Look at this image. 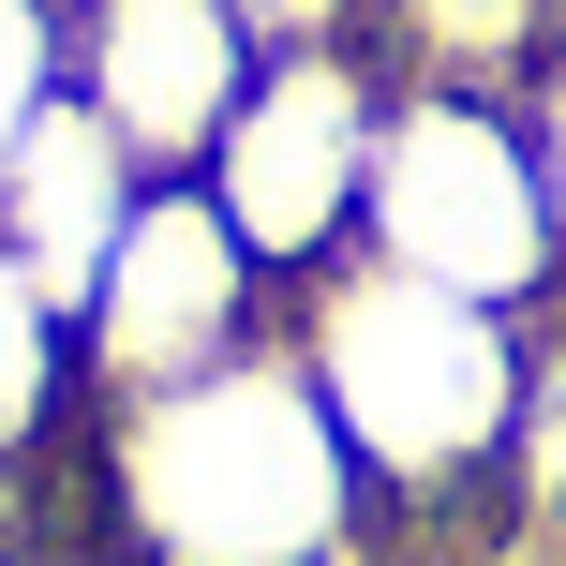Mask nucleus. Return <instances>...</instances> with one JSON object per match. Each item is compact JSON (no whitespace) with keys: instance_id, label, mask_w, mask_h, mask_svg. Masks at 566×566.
Masks as SVG:
<instances>
[{"instance_id":"nucleus-11","label":"nucleus","mask_w":566,"mask_h":566,"mask_svg":"<svg viewBox=\"0 0 566 566\" xmlns=\"http://www.w3.org/2000/svg\"><path fill=\"white\" fill-rule=\"evenodd\" d=\"M522 358H537V373H522V432H507V492H522V507H537V522H566V328H552V313H522Z\"/></svg>"},{"instance_id":"nucleus-3","label":"nucleus","mask_w":566,"mask_h":566,"mask_svg":"<svg viewBox=\"0 0 566 566\" xmlns=\"http://www.w3.org/2000/svg\"><path fill=\"white\" fill-rule=\"evenodd\" d=\"M358 254L448 283V298L537 313L552 283H566V224H552V179H537L522 105H492V90H388Z\"/></svg>"},{"instance_id":"nucleus-13","label":"nucleus","mask_w":566,"mask_h":566,"mask_svg":"<svg viewBox=\"0 0 566 566\" xmlns=\"http://www.w3.org/2000/svg\"><path fill=\"white\" fill-rule=\"evenodd\" d=\"M522 135H537V179H552V224H566V60L522 90Z\"/></svg>"},{"instance_id":"nucleus-4","label":"nucleus","mask_w":566,"mask_h":566,"mask_svg":"<svg viewBox=\"0 0 566 566\" xmlns=\"http://www.w3.org/2000/svg\"><path fill=\"white\" fill-rule=\"evenodd\" d=\"M373 135H388V75L358 45H313V60H254L224 149H209V209L239 224V254L269 283H313L358 254V209H373Z\"/></svg>"},{"instance_id":"nucleus-5","label":"nucleus","mask_w":566,"mask_h":566,"mask_svg":"<svg viewBox=\"0 0 566 566\" xmlns=\"http://www.w3.org/2000/svg\"><path fill=\"white\" fill-rule=\"evenodd\" d=\"M254 343H283V283L239 254V224L209 209V179H149L135 239L105 254V283H90V313H75L90 402H165V388H195V373L254 358Z\"/></svg>"},{"instance_id":"nucleus-12","label":"nucleus","mask_w":566,"mask_h":566,"mask_svg":"<svg viewBox=\"0 0 566 566\" xmlns=\"http://www.w3.org/2000/svg\"><path fill=\"white\" fill-rule=\"evenodd\" d=\"M254 30V60H313V45H358V0H224Z\"/></svg>"},{"instance_id":"nucleus-8","label":"nucleus","mask_w":566,"mask_h":566,"mask_svg":"<svg viewBox=\"0 0 566 566\" xmlns=\"http://www.w3.org/2000/svg\"><path fill=\"white\" fill-rule=\"evenodd\" d=\"M388 45L402 90H537L566 60V0H388Z\"/></svg>"},{"instance_id":"nucleus-6","label":"nucleus","mask_w":566,"mask_h":566,"mask_svg":"<svg viewBox=\"0 0 566 566\" xmlns=\"http://www.w3.org/2000/svg\"><path fill=\"white\" fill-rule=\"evenodd\" d=\"M254 90V30L224 0H75V105L149 179H195Z\"/></svg>"},{"instance_id":"nucleus-1","label":"nucleus","mask_w":566,"mask_h":566,"mask_svg":"<svg viewBox=\"0 0 566 566\" xmlns=\"http://www.w3.org/2000/svg\"><path fill=\"white\" fill-rule=\"evenodd\" d=\"M90 418L135 566H358L373 537V478L313 402L298 343H254L165 402H90Z\"/></svg>"},{"instance_id":"nucleus-9","label":"nucleus","mask_w":566,"mask_h":566,"mask_svg":"<svg viewBox=\"0 0 566 566\" xmlns=\"http://www.w3.org/2000/svg\"><path fill=\"white\" fill-rule=\"evenodd\" d=\"M75 402H90V373H75V328L45 313V283L0 254V462H30L60 418H75Z\"/></svg>"},{"instance_id":"nucleus-10","label":"nucleus","mask_w":566,"mask_h":566,"mask_svg":"<svg viewBox=\"0 0 566 566\" xmlns=\"http://www.w3.org/2000/svg\"><path fill=\"white\" fill-rule=\"evenodd\" d=\"M60 90H75V0H0V179Z\"/></svg>"},{"instance_id":"nucleus-2","label":"nucleus","mask_w":566,"mask_h":566,"mask_svg":"<svg viewBox=\"0 0 566 566\" xmlns=\"http://www.w3.org/2000/svg\"><path fill=\"white\" fill-rule=\"evenodd\" d=\"M283 343H298L313 402L343 418L373 507H478L507 492V432H522V313L448 298V283L343 254L313 283H283Z\"/></svg>"},{"instance_id":"nucleus-7","label":"nucleus","mask_w":566,"mask_h":566,"mask_svg":"<svg viewBox=\"0 0 566 566\" xmlns=\"http://www.w3.org/2000/svg\"><path fill=\"white\" fill-rule=\"evenodd\" d=\"M135 209H149V165L105 135V119L60 90L45 119H30V149H15V179H0V254H15L30 283H45V313L75 328L90 313V283H105V254L135 239Z\"/></svg>"}]
</instances>
